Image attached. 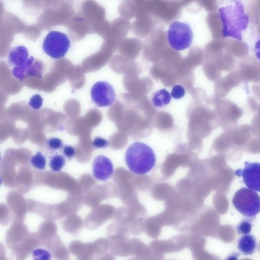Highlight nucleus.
I'll return each mask as SVG.
<instances>
[{
    "instance_id": "nucleus-4",
    "label": "nucleus",
    "mask_w": 260,
    "mask_h": 260,
    "mask_svg": "<svg viewBox=\"0 0 260 260\" xmlns=\"http://www.w3.org/2000/svg\"><path fill=\"white\" fill-rule=\"evenodd\" d=\"M193 40V31L186 23L175 21L169 26L167 32V41L170 46L176 51L188 48Z\"/></svg>"
},
{
    "instance_id": "nucleus-19",
    "label": "nucleus",
    "mask_w": 260,
    "mask_h": 260,
    "mask_svg": "<svg viewBox=\"0 0 260 260\" xmlns=\"http://www.w3.org/2000/svg\"><path fill=\"white\" fill-rule=\"evenodd\" d=\"M185 94V90L182 86L177 84L172 87L171 95L173 98L179 100L182 98Z\"/></svg>"
},
{
    "instance_id": "nucleus-20",
    "label": "nucleus",
    "mask_w": 260,
    "mask_h": 260,
    "mask_svg": "<svg viewBox=\"0 0 260 260\" xmlns=\"http://www.w3.org/2000/svg\"><path fill=\"white\" fill-rule=\"evenodd\" d=\"M92 145L95 149L105 148L109 146V143L103 138L96 137L92 141Z\"/></svg>"
},
{
    "instance_id": "nucleus-22",
    "label": "nucleus",
    "mask_w": 260,
    "mask_h": 260,
    "mask_svg": "<svg viewBox=\"0 0 260 260\" xmlns=\"http://www.w3.org/2000/svg\"><path fill=\"white\" fill-rule=\"evenodd\" d=\"M254 52L256 58L260 60V38L254 45Z\"/></svg>"
},
{
    "instance_id": "nucleus-7",
    "label": "nucleus",
    "mask_w": 260,
    "mask_h": 260,
    "mask_svg": "<svg viewBox=\"0 0 260 260\" xmlns=\"http://www.w3.org/2000/svg\"><path fill=\"white\" fill-rule=\"evenodd\" d=\"M243 169L235 171L238 177H242L243 181L248 188L260 192V162L245 161Z\"/></svg>"
},
{
    "instance_id": "nucleus-9",
    "label": "nucleus",
    "mask_w": 260,
    "mask_h": 260,
    "mask_svg": "<svg viewBox=\"0 0 260 260\" xmlns=\"http://www.w3.org/2000/svg\"><path fill=\"white\" fill-rule=\"evenodd\" d=\"M92 171V175L95 179L107 181L112 177L114 172L112 162L105 155H98L93 161Z\"/></svg>"
},
{
    "instance_id": "nucleus-17",
    "label": "nucleus",
    "mask_w": 260,
    "mask_h": 260,
    "mask_svg": "<svg viewBox=\"0 0 260 260\" xmlns=\"http://www.w3.org/2000/svg\"><path fill=\"white\" fill-rule=\"evenodd\" d=\"M47 146L51 151H56L63 147V141L58 138H51L46 141Z\"/></svg>"
},
{
    "instance_id": "nucleus-5",
    "label": "nucleus",
    "mask_w": 260,
    "mask_h": 260,
    "mask_svg": "<svg viewBox=\"0 0 260 260\" xmlns=\"http://www.w3.org/2000/svg\"><path fill=\"white\" fill-rule=\"evenodd\" d=\"M71 46L68 37L64 34L52 30L47 35L43 43L44 52L53 59L63 57Z\"/></svg>"
},
{
    "instance_id": "nucleus-13",
    "label": "nucleus",
    "mask_w": 260,
    "mask_h": 260,
    "mask_svg": "<svg viewBox=\"0 0 260 260\" xmlns=\"http://www.w3.org/2000/svg\"><path fill=\"white\" fill-rule=\"evenodd\" d=\"M66 159L64 155L55 154L50 158L49 167L53 172H58L60 171L66 165Z\"/></svg>"
},
{
    "instance_id": "nucleus-21",
    "label": "nucleus",
    "mask_w": 260,
    "mask_h": 260,
    "mask_svg": "<svg viewBox=\"0 0 260 260\" xmlns=\"http://www.w3.org/2000/svg\"><path fill=\"white\" fill-rule=\"evenodd\" d=\"M62 153L65 157L71 159L75 156L76 149L72 146L65 145L62 148Z\"/></svg>"
},
{
    "instance_id": "nucleus-1",
    "label": "nucleus",
    "mask_w": 260,
    "mask_h": 260,
    "mask_svg": "<svg viewBox=\"0 0 260 260\" xmlns=\"http://www.w3.org/2000/svg\"><path fill=\"white\" fill-rule=\"evenodd\" d=\"M218 13L222 25V37L241 41L243 32L249 22V16L245 11L243 2L234 0L229 5L219 8Z\"/></svg>"
},
{
    "instance_id": "nucleus-15",
    "label": "nucleus",
    "mask_w": 260,
    "mask_h": 260,
    "mask_svg": "<svg viewBox=\"0 0 260 260\" xmlns=\"http://www.w3.org/2000/svg\"><path fill=\"white\" fill-rule=\"evenodd\" d=\"M255 218L248 217L243 219L237 226V231L239 234H249L252 229V222Z\"/></svg>"
},
{
    "instance_id": "nucleus-10",
    "label": "nucleus",
    "mask_w": 260,
    "mask_h": 260,
    "mask_svg": "<svg viewBox=\"0 0 260 260\" xmlns=\"http://www.w3.org/2000/svg\"><path fill=\"white\" fill-rule=\"evenodd\" d=\"M28 50L25 46H16L12 48L8 53V64L14 67L21 66L28 59Z\"/></svg>"
},
{
    "instance_id": "nucleus-11",
    "label": "nucleus",
    "mask_w": 260,
    "mask_h": 260,
    "mask_svg": "<svg viewBox=\"0 0 260 260\" xmlns=\"http://www.w3.org/2000/svg\"><path fill=\"white\" fill-rule=\"evenodd\" d=\"M257 248V241L255 237L251 234L243 235L239 239L237 248L244 255L252 254Z\"/></svg>"
},
{
    "instance_id": "nucleus-3",
    "label": "nucleus",
    "mask_w": 260,
    "mask_h": 260,
    "mask_svg": "<svg viewBox=\"0 0 260 260\" xmlns=\"http://www.w3.org/2000/svg\"><path fill=\"white\" fill-rule=\"evenodd\" d=\"M232 203L235 208L246 217L255 218L260 212V197L249 188L242 187L237 190Z\"/></svg>"
},
{
    "instance_id": "nucleus-2",
    "label": "nucleus",
    "mask_w": 260,
    "mask_h": 260,
    "mask_svg": "<svg viewBox=\"0 0 260 260\" xmlns=\"http://www.w3.org/2000/svg\"><path fill=\"white\" fill-rule=\"evenodd\" d=\"M125 161L128 169L138 175L149 172L155 166V154L148 145L135 142L128 146L125 154Z\"/></svg>"
},
{
    "instance_id": "nucleus-14",
    "label": "nucleus",
    "mask_w": 260,
    "mask_h": 260,
    "mask_svg": "<svg viewBox=\"0 0 260 260\" xmlns=\"http://www.w3.org/2000/svg\"><path fill=\"white\" fill-rule=\"evenodd\" d=\"M31 166L38 170H44L46 168V159L40 151H38L30 159Z\"/></svg>"
},
{
    "instance_id": "nucleus-16",
    "label": "nucleus",
    "mask_w": 260,
    "mask_h": 260,
    "mask_svg": "<svg viewBox=\"0 0 260 260\" xmlns=\"http://www.w3.org/2000/svg\"><path fill=\"white\" fill-rule=\"evenodd\" d=\"M32 257L34 259L37 260H50L52 259V254L50 252L43 248H37L32 251Z\"/></svg>"
},
{
    "instance_id": "nucleus-12",
    "label": "nucleus",
    "mask_w": 260,
    "mask_h": 260,
    "mask_svg": "<svg viewBox=\"0 0 260 260\" xmlns=\"http://www.w3.org/2000/svg\"><path fill=\"white\" fill-rule=\"evenodd\" d=\"M171 101V94L166 89H161L153 94L151 102L155 107L161 108L169 105Z\"/></svg>"
},
{
    "instance_id": "nucleus-8",
    "label": "nucleus",
    "mask_w": 260,
    "mask_h": 260,
    "mask_svg": "<svg viewBox=\"0 0 260 260\" xmlns=\"http://www.w3.org/2000/svg\"><path fill=\"white\" fill-rule=\"evenodd\" d=\"M44 70L43 62L33 56H30L23 64L14 67L12 74L14 77L21 81L31 76L42 78Z\"/></svg>"
},
{
    "instance_id": "nucleus-6",
    "label": "nucleus",
    "mask_w": 260,
    "mask_h": 260,
    "mask_svg": "<svg viewBox=\"0 0 260 260\" xmlns=\"http://www.w3.org/2000/svg\"><path fill=\"white\" fill-rule=\"evenodd\" d=\"M90 95L93 102L99 107L112 106L116 99L114 88L106 81L96 82L91 89Z\"/></svg>"
},
{
    "instance_id": "nucleus-18",
    "label": "nucleus",
    "mask_w": 260,
    "mask_h": 260,
    "mask_svg": "<svg viewBox=\"0 0 260 260\" xmlns=\"http://www.w3.org/2000/svg\"><path fill=\"white\" fill-rule=\"evenodd\" d=\"M43 99L39 94H36L32 96L28 102L29 106L35 110L41 108L43 105Z\"/></svg>"
}]
</instances>
